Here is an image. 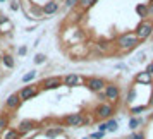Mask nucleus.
Returning <instances> with one entry per match:
<instances>
[{
	"instance_id": "20e7f679",
	"label": "nucleus",
	"mask_w": 153,
	"mask_h": 139,
	"mask_svg": "<svg viewBox=\"0 0 153 139\" xmlns=\"http://www.w3.org/2000/svg\"><path fill=\"white\" fill-rule=\"evenodd\" d=\"M153 33V22L152 21H141L138 24V28H136V31H134V35H136V38H138L139 41H145V40H148L150 36H152Z\"/></svg>"
},
{
	"instance_id": "b1692460",
	"label": "nucleus",
	"mask_w": 153,
	"mask_h": 139,
	"mask_svg": "<svg viewBox=\"0 0 153 139\" xmlns=\"http://www.w3.org/2000/svg\"><path fill=\"white\" fill-rule=\"evenodd\" d=\"M12 28H14V26H12V22L9 21V19L4 21V22H0V33H10Z\"/></svg>"
},
{
	"instance_id": "f257e3e1",
	"label": "nucleus",
	"mask_w": 153,
	"mask_h": 139,
	"mask_svg": "<svg viewBox=\"0 0 153 139\" xmlns=\"http://www.w3.org/2000/svg\"><path fill=\"white\" fill-rule=\"evenodd\" d=\"M62 124L65 127H74V129H79V127H84V125L91 124V118H86L83 113H69L62 118Z\"/></svg>"
},
{
	"instance_id": "6e6552de",
	"label": "nucleus",
	"mask_w": 153,
	"mask_h": 139,
	"mask_svg": "<svg viewBox=\"0 0 153 139\" xmlns=\"http://www.w3.org/2000/svg\"><path fill=\"white\" fill-rule=\"evenodd\" d=\"M84 84H86V88L90 91L100 93V91H103L107 81H105L103 77H84Z\"/></svg>"
},
{
	"instance_id": "7ed1b4c3",
	"label": "nucleus",
	"mask_w": 153,
	"mask_h": 139,
	"mask_svg": "<svg viewBox=\"0 0 153 139\" xmlns=\"http://www.w3.org/2000/svg\"><path fill=\"white\" fill-rule=\"evenodd\" d=\"M95 117L97 118H103V120H108V118L114 117L115 113V105L114 103H108V101H103V103H98L95 106Z\"/></svg>"
},
{
	"instance_id": "ea45409f",
	"label": "nucleus",
	"mask_w": 153,
	"mask_h": 139,
	"mask_svg": "<svg viewBox=\"0 0 153 139\" xmlns=\"http://www.w3.org/2000/svg\"><path fill=\"white\" fill-rule=\"evenodd\" d=\"M0 60H2V53H0Z\"/></svg>"
},
{
	"instance_id": "9b49d317",
	"label": "nucleus",
	"mask_w": 153,
	"mask_h": 139,
	"mask_svg": "<svg viewBox=\"0 0 153 139\" xmlns=\"http://www.w3.org/2000/svg\"><path fill=\"white\" fill-rule=\"evenodd\" d=\"M64 132H65V129H64L62 125H52V127H47V129H45L43 136L48 138V139H55V138H59V136H62Z\"/></svg>"
},
{
	"instance_id": "cd10ccee",
	"label": "nucleus",
	"mask_w": 153,
	"mask_h": 139,
	"mask_svg": "<svg viewBox=\"0 0 153 139\" xmlns=\"http://www.w3.org/2000/svg\"><path fill=\"white\" fill-rule=\"evenodd\" d=\"M45 60H47V55H45V53H36L35 55V64H38V65L43 64Z\"/></svg>"
},
{
	"instance_id": "c85d7f7f",
	"label": "nucleus",
	"mask_w": 153,
	"mask_h": 139,
	"mask_svg": "<svg viewBox=\"0 0 153 139\" xmlns=\"http://www.w3.org/2000/svg\"><path fill=\"white\" fill-rule=\"evenodd\" d=\"M148 17H150V19H153V0L148 4V5H146V19H148Z\"/></svg>"
},
{
	"instance_id": "423d86ee",
	"label": "nucleus",
	"mask_w": 153,
	"mask_h": 139,
	"mask_svg": "<svg viewBox=\"0 0 153 139\" xmlns=\"http://www.w3.org/2000/svg\"><path fill=\"white\" fill-rule=\"evenodd\" d=\"M17 132L24 136V134H29V132H36L40 127H38V122L36 120H31V118H22L21 122L17 124Z\"/></svg>"
},
{
	"instance_id": "9d476101",
	"label": "nucleus",
	"mask_w": 153,
	"mask_h": 139,
	"mask_svg": "<svg viewBox=\"0 0 153 139\" xmlns=\"http://www.w3.org/2000/svg\"><path fill=\"white\" fill-rule=\"evenodd\" d=\"M84 83V77L79 76V74H67V76L62 77V84L67 86V88H74V86H81Z\"/></svg>"
},
{
	"instance_id": "393cba45",
	"label": "nucleus",
	"mask_w": 153,
	"mask_h": 139,
	"mask_svg": "<svg viewBox=\"0 0 153 139\" xmlns=\"http://www.w3.org/2000/svg\"><path fill=\"white\" fill-rule=\"evenodd\" d=\"M126 139H146V136H145V132L143 131H132Z\"/></svg>"
},
{
	"instance_id": "a19ab883",
	"label": "nucleus",
	"mask_w": 153,
	"mask_h": 139,
	"mask_svg": "<svg viewBox=\"0 0 153 139\" xmlns=\"http://www.w3.org/2000/svg\"><path fill=\"white\" fill-rule=\"evenodd\" d=\"M21 139H28V138H21Z\"/></svg>"
},
{
	"instance_id": "a878e982",
	"label": "nucleus",
	"mask_w": 153,
	"mask_h": 139,
	"mask_svg": "<svg viewBox=\"0 0 153 139\" xmlns=\"http://www.w3.org/2000/svg\"><path fill=\"white\" fill-rule=\"evenodd\" d=\"M136 12H138V16L145 21L146 19V5L145 4H139V5H136Z\"/></svg>"
},
{
	"instance_id": "f8f14e48",
	"label": "nucleus",
	"mask_w": 153,
	"mask_h": 139,
	"mask_svg": "<svg viewBox=\"0 0 153 139\" xmlns=\"http://www.w3.org/2000/svg\"><path fill=\"white\" fill-rule=\"evenodd\" d=\"M19 106H21V100L17 96V93H12V95L5 100V110L14 112V110H17Z\"/></svg>"
},
{
	"instance_id": "7c9ffc66",
	"label": "nucleus",
	"mask_w": 153,
	"mask_h": 139,
	"mask_svg": "<svg viewBox=\"0 0 153 139\" xmlns=\"http://www.w3.org/2000/svg\"><path fill=\"white\" fill-rule=\"evenodd\" d=\"M26 53H28V47H24V45H22V47H19V50H17V55L24 57Z\"/></svg>"
},
{
	"instance_id": "f3484780",
	"label": "nucleus",
	"mask_w": 153,
	"mask_h": 139,
	"mask_svg": "<svg viewBox=\"0 0 153 139\" xmlns=\"http://www.w3.org/2000/svg\"><path fill=\"white\" fill-rule=\"evenodd\" d=\"M22 136L17 132V129L16 127H9V129H5V131L2 132V136H0V139H21Z\"/></svg>"
},
{
	"instance_id": "79ce46f5",
	"label": "nucleus",
	"mask_w": 153,
	"mask_h": 139,
	"mask_svg": "<svg viewBox=\"0 0 153 139\" xmlns=\"http://www.w3.org/2000/svg\"><path fill=\"white\" fill-rule=\"evenodd\" d=\"M0 2H5V0H0Z\"/></svg>"
},
{
	"instance_id": "58836bf2",
	"label": "nucleus",
	"mask_w": 153,
	"mask_h": 139,
	"mask_svg": "<svg viewBox=\"0 0 153 139\" xmlns=\"http://www.w3.org/2000/svg\"><path fill=\"white\" fill-rule=\"evenodd\" d=\"M81 139H90V136H84V138H81Z\"/></svg>"
},
{
	"instance_id": "dca6fc26",
	"label": "nucleus",
	"mask_w": 153,
	"mask_h": 139,
	"mask_svg": "<svg viewBox=\"0 0 153 139\" xmlns=\"http://www.w3.org/2000/svg\"><path fill=\"white\" fill-rule=\"evenodd\" d=\"M57 10H59V4H57L55 0H52V2L45 4V5L42 7V14H45V16H52V14H55Z\"/></svg>"
},
{
	"instance_id": "6ab92c4d",
	"label": "nucleus",
	"mask_w": 153,
	"mask_h": 139,
	"mask_svg": "<svg viewBox=\"0 0 153 139\" xmlns=\"http://www.w3.org/2000/svg\"><path fill=\"white\" fill-rule=\"evenodd\" d=\"M148 108H150L148 105H138V106H131V108H129V115H131V117H138L139 113L146 112Z\"/></svg>"
},
{
	"instance_id": "bb28decb",
	"label": "nucleus",
	"mask_w": 153,
	"mask_h": 139,
	"mask_svg": "<svg viewBox=\"0 0 153 139\" xmlns=\"http://www.w3.org/2000/svg\"><path fill=\"white\" fill-rule=\"evenodd\" d=\"M77 4L81 5V9H90L97 4V0H77Z\"/></svg>"
},
{
	"instance_id": "412c9836",
	"label": "nucleus",
	"mask_w": 153,
	"mask_h": 139,
	"mask_svg": "<svg viewBox=\"0 0 153 139\" xmlns=\"http://www.w3.org/2000/svg\"><path fill=\"white\" fill-rule=\"evenodd\" d=\"M136 96H138V89H136V86H131L129 88V91H127V98H126V103L131 105L134 100H136Z\"/></svg>"
},
{
	"instance_id": "2eb2a0df",
	"label": "nucleus",
	"mask_w": 153,
	"mask_h": 139,
	"mask_svg": "<svg viewBox=\"0 0 153 139\" xmlns=\"http://www.w3.org/2000/svg\"><path fill=\"white\" fill-rule=\"evenodd\" d=\"M145 124H146V120L138 115V117H129V124H127V127H129L131 131H139Z\"/></svg>"
},
{
	"instance_id": "f704fd0d",
	"label": "nucleus",
	"mask_w": 153,
	"mask_h": 139,
	"mask_svg": "<svg viewBox=\"0 0 153 139\" xmlns=\"http://www.w3.org/2000/svg\"><path fill=\"white\" fill-rule=\"evenodd\" d=\"M145 70L148 72V74H150V76H153V62H150V64H148Z\"/></svg>"
},
{
	"instance_id": "a211bd4d",
	"label": "nucleus",
	"mask_w": 153,
	"mask_h": 139,
	"mask_svg": "<svg viewBox=\"0 0 153 139\" xmlns=\"http://www.w3.org/2000/svg\"><path fill=\"white\" fill-rule=\"evenodd\" d=\"M0 64H4V67H7V69H14L16 67V60H14V57L10 55V53H4Z\"/></svg>"
},
{
	"instance_id": "c756f323",
	"label": "nucleus",
	"mask_w": 153,
	"mask_h": 139,
	"mask_svg": "<svg viewBox=\"0 0 153 139\" xmlns=\"http://www.w3.org/2000/svg\"><path fill=\"white\" fill-rule=\"evenodd\" d=\"M105 138V132H91L90 134V139H103Z\"/></svg>"
},
{
	"instance_id": "39448f33",
	"label": "nucleus",
	"mask_w": 153,
	"mask_h": 139,
	"mask_svg": "<svg viewBox=\"0 0 153 139\" xmlns=\"http://www.w3.org/2000/svg\"><path fill=\"white\" fill-rule=\"evenodd\" d=\"M103 93H105V98H107L108 103L115 105L119 100H120V88H119L117 84H114V83H107L105 84Z\"/></svg>"
},
{
	"instance_id": "e433bc0d",
	"label": "nucleus",
	"mask_w": 153,
	"mask_h": 139,
	"mask_svg": "<svg viewBox=\"0 0 153 139\" xmlns=\"http://www.w3.org/2000/svg\"><path fill=\"white\" fill-rule=\"evenodd\" d=\"M10 9H12V10H17V9H19V4H17V2H14V4L10 5Z\"/></svg>"
},
{
	"instance_id": "4be33fe9",
	"label": "nucleus",
	"mask_w": 153,
	"mask_h": 139,
	"mask_svg": "<svg viewBox=\"0 0 153 139\" xmlns=\"http://www.w3.org/2000/svg\"><path fill=\"white\" fill-rule=\"evenodd\" d=\"M105 124H107V132H115V131L119 129V122H117V120H115L114 117L108 118Z\"/></svg>"
},
{
	"instance_id": "72a5a7b5",
	"label": "nucleus",
	"mask_w": 153,
	"mask_h": 139,
	"mask_svg": "<svg viewBox=\"0 0 153 139\" xmlns=\"http://www.w3.org/2000/svg\"><path fill=\"white\" fill-rule=\"evenodd\" d=\"M65 5H67V7H76L77 0H65Z\"/></svg>"
},
{
	"instance_id": "4468645a",
	"label": "nucleus",
	"mask_w": 153,
	"mask_h": 139,
	"mask_svg": "<svg viewBox=\"0 0 153 139\" xmlns=\"http://www.w3.org/2000/svg\"><path fill=\"white\" fill-rule=\"evenodd\" d=\"M134 83L141 84V86H150V84L153 83V76H150L146 70H143V72L136 74V77H134Z\"/></svg>"
},
{
	"instance_id": "ddd939ff",
	"label": "nucleus",
	"mask_w": 153,
	"mask_h": 139,
	"mask_svg": "<svg viewBox=\"0 0 153 139\" xmlns=\"http://www.w3.org/2000/svg\"><path fill=\"white\" fill-rule=\"evenodd\" d=\"M69 53L74 57V58H84V57L88 55V47H86V45H74V47L69 50Z\"/></svg>"
},
{
	"instance_id": "4c0bfd02",
	"label": "nucleus",
	"mask_w": 153,
	"mask_h": 139,
	"mask_svg": "<svg viewBox=\"0 0 153 139\" xmlns=\"http://www.w3.org/2000/svg\"><path fill=\"white\" fill-rule=\"evenodd\" d=\"M148 106H153V95H152V100H150V103H148Z\"/></svg>"
},
{
	"instance_id": "1a4fd4ad",
	"label": "nucleus",
	"mask_w": 153,
	"mask_h": 139,
	"mask_svg": "<svg viewBox=\"0 0 153 139\" xmlns=\"http://www.w3.org/2000/svg\"><path fill=\"white\" fill-rule=\"evenodd\" d=\"M62 86V77L60 76H50L45 77L40 83V91H48V89H57Z\"/></svg>"
},
{
	"instance_id": "2f4dec72",
	"label": "nucleus",
	"mask_w": 153,
	"mask_h": 139,
	"mask_svg": "<svg viewBox=\"0 0 153 139\" xmlns=\"http://www.w3.org/2000/svg\"><path fill=\"white\" fill-rule=\"evenodd\" d=\"M98 95V103H103V101H107V98H105V93L103 91H100V93H97Z\"/></svg>"
},
{
	"instance_id": "0eeeda50",
	"label": "nucleus",
	"mask_w": 153,
	"mask_h": 139,
	"mask_svg": "<svg viewBox=\"0 0 153 139\" xmlns=\"http://www.w3.org/2000/svg\"><path fill=\"white\" fill-rule=\"evenodd\" d=\"M40 95V88L38 86H35V84H28V86H24V88H21L19 89V93H17V96H19V100L22 101H28V100H31V98H35Z\"/></svg>"
},
{
	"instance_id": "aec40b11",
	"label": "nucleus",
	"mask_w": 153,
	"mask_h": 139,
	"mask_svg": "<svg viewBox=\"0 0 153 139\" xmlns=\"http://www.w3.org/2000/svg\"><path fill=\"white\" fill-rule=\"evenodd\" d=\"M10 125V118L7 113H0V132H4L5 129H9Z\"/></svg>"
},
{
	"instance_id": "c9c22d12",
	"label": "nucleus",
	"mask_w": 153,
	"mask_h": 139,
	"mask_svg": "<svg viewBox=\"0 0 153 139\" xmlns=\"http://www.w3.org/2000/svg\"><path fill=\"white\" fill-rule=\"evenodd\" d=\"M145 57H146L145 52H139V53H138V62H143V60H145Z\"/></svg>"
},
{
	"instance_id": "473e14b6",
	"label": "nucleus",
	"mask_w": 153,
	"mask_h": 139,
	"mask_svg": "<svg viewBox=\"0 0 153 139\" xmlns=\"http://www.w3.org/2000/svg\"><path fill=\"white\" fill-rule=\"evenodd\" d=\"M98 132H105V134H107V124H105V122L98 124Z\"/></svg>"
},
{
	"instance_id": "37998d69",
	"label": "nucleus",
	"mask_w": 153,
	"mask_h": 139,
	"mask_svg": "<svg viewBox=\"0 0 153 139\" xmlns=\"http://www.w3.org/2000/svg\"><path fill=\"white\" fill-rule=\"evenodd\" d=\"M152 36H153V33H152Z\"/></svg>"
},
{
	"instance_id": "f03ea898",
	"label": "nucleus",
	"mask_w": 153,
	"mask_h": 139,
	"mask_svg": "<svg viewBox=\"0 0 153 139\" xmlns=\"http://www.w3.org/2000/svg\"><path fill=\"white\" fill-rule=\"evenodd\" d=\"M139 40L136 38L134 33H124V35L119 36L117 40V48H120L122 52H129V50H134L139 45Z\"/></svg>"
},
{
	"instance_id": "5701e85b",
	"label": "nucleus",
	"mask_w": 153,
	"mask_h": 139,
	"mask_svg": "<svg viewBox=\"0 0 153 139\" xmlns=\"http://www.w3.org/2000/svg\"><path fill=\"white\" fill-rule=\"evenodd\" d=\"M36 76H38V72H36V70H29V72H26V74L22 76V83H24V84H29Z\"/></svg>"
}]
</instances>
